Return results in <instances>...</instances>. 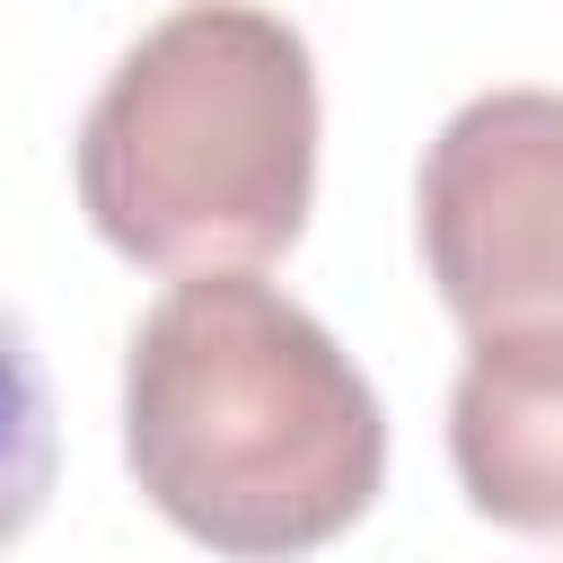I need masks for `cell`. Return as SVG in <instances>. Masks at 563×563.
<instances>
[{"instance_id":"5","label":"cell","mask_w":563,"mask_h":563,"mask_svg":"<svg viewBox=\"0 0 563 563\" xmlns=\"http://www.w3.org/2000/svg\"><path fill=\"white\" fill-rule=\"evenodd\" d=\"M53 466H62V431H53V387L35 369L26 325L0 299V554L44 519L53 501Z\"/></svg>"},{"instance_id":"3","label":"cell","mask_w":563,"mask_h":563,"mask_svg":"<svg viewBox=\"0 0 563 563\" xmlns=\"http://www.w3.org/2000/svg\"><path fill=\"white\" fill-rule=\"evenodd\" d=\"M422 264L440 308L475 334L563 325V88L466 97L413 176Z\"/></svg>"},{"instance_id":"1","label":"cell","mask_w":563,"mask_h":563,"mask_svg":"<svg viewBox=\"0 0 563 563\" xmlns=\"http://www.w3.org/2000/svg\"><path fill=\"white\" fill-rule=\"evenodd\" d=\"M123 466L194 545L229 563H299L378 501L387 413L290 290L194 273L132 325Z\"/></svg>"},{"instance_id":"4","label":"cell","mask_w":563,"mask_h":563,"mask_svg":"<svg viewBox=\"0 0 563 563\" xmlns=\"http://www.w3.org/2000/svg\"><path fill=\"white\" fill-rule=\"evenodd\" d=\"M449 466L510 537H563V325L475 334L449 387Z\"/></svg>"},{"instance_id":"2","label":"cell","mask_w":563,"mask_h":563,"mask_svg":"<svg viewBox=\"0 0 563 563\" xmlns=\"http://www.w3.org/2000/svg\"><path fill=\"white\" fill-rule=\"evenodd\" d=\"M88 229L150 273H255L317 202V62L255 0L167 9L97 88L79 150Z\"/></svg>"}]
</instances>
